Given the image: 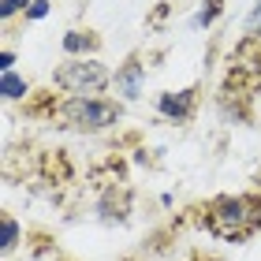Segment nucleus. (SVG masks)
I'll list each match as a JSON object with an SVG mask.
<instances>
[{"instance_id":"f257e3e1","label":"nucleus","mask_w":261,"mask_h":261,"mask_svg":"<svg viewBox=\"0 0 261 261\" xmlns=\"http://www.w3.org/2000/svg\"><path fill=\"white\" fill-rule=\"evenodd\" d=\"M198 224L220 243H246L261 231V194L243 191V194H217L201 205Z\"/></svg>"},{"instance_id":"f03ea898","label":"nucleus","mask_w":261,"mask_h":261,"mask_svg":"<svg viewBox=\"0 0 261 261\" xmlns=\"http://www.w3.org/2000/svg\"><path fill=\"white\" fill-rule=\"evenodd\" d=\"M120 120H123V101L116 97H60L49 123L75 130V135H101Z\"/></svg>"},{"instance_id":"7ed1b4c3","label":"nucleus","mask_w":261,"mask_h":261,"mask_svg":"<svg viewBox=\"0 0 261 261\" xmlns=\"http://www.w3.org/2000/svg\"><path fill=\"white\" fill-rule=\"evenodd\" d=\"M112 75L116 71H109L97 56L93 60H64L53 71V86L64 97H101L112 86Z\"/></svg>"},{"instance_id":"20e7f679","label":"nucleus","mask_w":261,"mask_h":261,"mask_svg":"<svg viewBox=\"0 0 261 261\" xmlns=\"http://www.w3.org/2000/svg\"><path fill=\"white\" fill-rule=\"evenodd\" d=\"M198 105H201V86L194 82L187 90H164L157 97V112L168 123H191L198 116Z\"/></svg>"},{"instance_id":"39448f33","label":"nucleus","mask_w":261,"mask_h":261,"mask_svg":"<svg viewBox=\"0 0 261 261\" xmlns=\"http://www.w3.org/2000/svg\"><path fill=\"white\" fill-rule=\"evenodd\" d=\"M112 86H116V93H120L123 101H138V97H142V86H146V56H142V53H130L127 60L116 67Z\"/></svg>"},{"instance_id":"423d86ee","label":"nucleus","mask_w":261,"mask_h":261,"mask_svg":"<svg viewBox=\"0 0 261 261\" xmlns=\"http://www.w3.org/2000/svg\"><path fill=\"white\" fill-rule=\"evenodd\" d=\"M97 213H101V224H127L130 220V191H127V183H112L109 191L101 194Z\"/></svg>"},{"instance_id":"0eeeda50","label":"nucleus","mask_w":261,"mask_h":261,"mask_svg":"<svg viewBox=\"0 0 261 261\" xmlns=\"http://www.w3.org/2000/svg\"><path fill=\"white\" fill-rule=\"evenodd\" d=\"M101 34L97 30H67L60 49H64V60H93L101 53Z\"/></svg>"},{"instance_id":"6e6552de","label":"nucleus","mask_w":261,"mask_h":261,"mask_svg":"<svg viewBox=\"0 0 261 261\" xmlns=\"http://www.w3.org/2000/svg\"><path fill=\"white\" fill-rule=\"evenodd\" d=\"M0 93H4V101H27L30 97V82L15 75V71H4V79H0Z\"/></svg>"},{"instance_id":"1a4fd4ad","label":"nucleus","mask_w":261,"mask_h":261,"mask_svg":"<svg viewBox=\"0 0 261 261\" xmlns=\"http://www.w3.org/2000/svg\"><path fill=\"white\" fill-rule=\"evenodd\" d=\"M220 15H224V0H201L198 15L191 19V27H194V30H209Z\"/></svg>"},{"instance_id":"9d476101","label":"nucleus","mask_w":261,"mask_h":261,"mask_svg":"<svg viewBox=\"0 0 261 261\" xmlns=\"http://www.w3.org/2000/svg\"><path fill=\"white\" fill-rule=\"evenodd\" d=\"M0 224H4V243H0V250L11 254V250L19 246V220L11 217V213H4V217H0Z\"/></svg>"},{"instance_id":"9b49d317","label":"nucleus","mask_w":261,"mask_h":261,"mask_svg":"<svg viewBox=\"0 0 261 261\" xmlns=\"http://www.w3.org/2000/svg\"><path fill=\"white\" fill-rule=\"evenodd\" d=\"M30 4H34V0H0V19H4V22H11L15 15H27V11H30Z\"/></svg>"},{"instance_id":"f8f14e48","label":"nucleus","mask_w":261,"mask_h":261,"mask_svg":"<svg viewBox=\"0 0 261 261\" xmlns=\"http://www.w3.org/2000/svg\"><path fill=\"white\" fill-rule=\"evenodd\" d=\"M243 34L254 38V41H261V0H254L250 15H246V22H243Z\"/></svg>"},{"instance_id":"ddd939ff","label":"nucleus","mask_w":261,"mask_h":261,"mask_svg":"<svg viewBox=\"0 0 261 261\" xmlns=\"http://www.w3.org/2000/svg\"><path fill=\"white\" fill-rule=\"evenodd\" d=\"M45 15H49V0H34L30 11H27V22H41Z\"/></svg>"},{"instance_id":"4468645a","label":"nucleus","mask_w":261,"mask_h":261,"mask_svg":"<svg viewBox=\"0 0 261 261\" xmlns=\"http://www.w3.org/2000/svg\"><path fill=\"white\" fill-rule=\"evenodd\" d=\"M0 71H15V53H11V49L0 53Z\"/></svg>"}]
</instances>
